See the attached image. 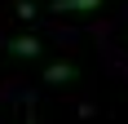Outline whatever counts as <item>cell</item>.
<instances>
[{
    "instance_id": "cell-2",
    "label": "cell",
    "mask_w": 128,
    "mask_h": 124,
    "mask_svg": "<svg viewBox=\"0 0 128 124\" xmlns=\"http://www.w3.org/2000/svg\"><path fill=\"white\" fill-rule=\"evenodd\" d=\"M75 67H71V62H49V67H44V84H71V80H75Z\"/></svg>"
},
{
    "instance_id": "cell-3",
    "label": "cell",
    "mask_w": 128,
    "mask_h": 124,
    "mask_svg": "<svg viewBox=\"0 0 128 124\" xmlns=\"http://www.w3.org/2000/svg\"><path fill=\"white\" fill-rule=\"evenodd\" d=\"M97 5H106V0H53V13H88Z\"/></svg>"
},
{
    "instance_id": "cell-1",
    "label": "cell",
    "mask_w": 128,
    "mask_h": 124,
    "mask_svg": "<svg viewBox=\"0 0 128 124\" xmlns=\"http://www.w3.org/2000/svg\"><path fill=\"white\" fill-rule=\"evenodd\" d=\"M4 49H9L13 58H40V36H13Z\"/></svg>"
},
{
    "instance_id": "cell-4",
    "label": "cell",
    "mask_w": 128,
    "mask_h": 124,
    "mask_svg": "<svg viewBox=\"0 0 128 124\" xmlns=\"http://www.w3.org/2000/svg\"><path fill=\"white\" fill-rule=\"evenodd\" d=\"M18 18H36V5L31 0H18Z\"/></svg>"
}]
</instances>
